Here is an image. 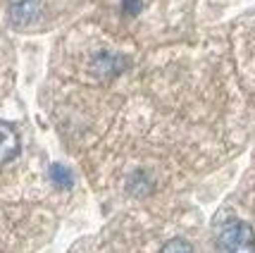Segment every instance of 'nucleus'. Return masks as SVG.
Listing matches in <instances>:
<instances>
[{
  "instance_id": "f257e3e1",
  "label": "nucleus",
  "mask_w": 255,
  "mask_h": 253,
  "mask_svg": "<svg viewBox=\"0 0 255 253\" xmlns=\"http://www.w3.org/2000/svg\"><path fill=\"white\" fill-rule=\"evenodd\" d=\"M217 253H255V232L248 222L232 218L217 230Z\"/></svg>"
},
{
  "instance_id": "f03ea898",
  "label": "nucleus",
  "mask_w": 255,
  "mask_h": 253,
  "mask_svg": "<svg viewBox=\"0 0 255 253\" xmlns=\"http://www.w3.org/2000/svg\"><path fill=\"white\" fill-rule=\"evenodd\" d=\"M127 67H129V57L122 55V53H108V50L98 53L89 62L91 74L96 79H103V81H110V79L120 77Z\"/></svg>"
},
{
  "instance_id": "7ed1b4c3",
  "label": "nucleus",
  "mask_w": 255,
  "mask_h": 253,
  "mask_svg": "<svg viewBox=\"0 0 255 253\" xmlns=\"http://www.w3.org/2000/svg\"><path fill=\"white\" fill-rule=\"evenodd\" d=\"M41 14V0H10L7 2V17L10 24L17 29L31 26Z\"/></svg>"
},
{
  "instance_id": "20e7f679",
  "label": "nucleus",
  "mask_w": 255,
  "mask_h": 253,
  "mask_svg": "<svg viewBox=\"0 0 255 253\" xmlns=\"http://www.w3.org/2000/svg\"><path fill=\"white\" fill-rule=\"evenodd\" d=\"M19 151H22V141H19L17 129L10 122L0 120V165H7L10 160H14Z\"/></svg>"
},
{
  "instance_id": "39448f33",
  "label": "nucleus",
  "mask_w": 255,
  "mask_h": 253,
  "mask_svg": "<svg viewBox=\"0 0 255 253\" xmlns=\"http://www.w3.org/2000/svg\"><path fill=\"white\" fill-rule=\"evenodd\" d=\"M153 189H155L153 177L148 175L145 170H136V172L129 175V179H127V191H129V196H133V198L150 196V194H153Z\"/></svg>"
},
{
  "instance_id": "423d86ee",
  "label": "nucleus",
  "mask_w": 255,
  "mask_h": 253,
  "mask_svg": "<svg viewBox=\"0 0 255 253\" xmlns=\"http://www.w3.org/2000/svg\"><path fill=\"white\" fill-rule=\"evenodd\" d=\"M48 177H50V182H53L57 189H72L74 187V175H72V170L67 165L53 163L50 170H48Z\"/></svg>"
},
{
  "instance_id": "0eeeda50",
  "label": "nucleus",
  "mask_w": 255,
  "mask_h": 253,
  "mask_svg": "<svg viewBox=\"0 0 255 253\" xmlns=\"http://www.w3.org/2000/svg\"><path fill=\"white\" fill-rule=\"evenodd\" d=\"M160 253H196V251H193L191 242H186V239L177 237V239H169V242L160 249Z\"/></svg>"
},
{
  "instance_id": "6e6552de",
  "label": "nucleus",
  "mask_w": 255,
  "mask_h": 253,
  "mask_svg": "<svg viewBox=\"0 0 255 253\" xmlns=\"http://www.w3.org/2000/svg\"><path fill=\"white\" fill-rule=\"evenodd\" d=\"M143 10V0H122V12L127 17H136Z\"/></svg>"
}]
</instances>
